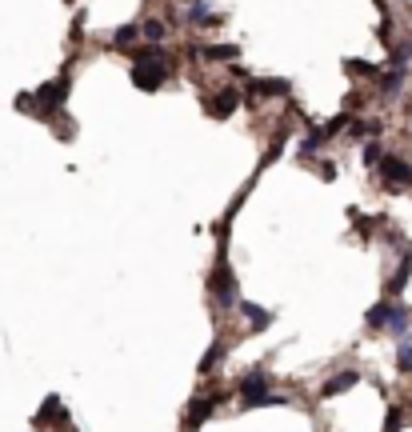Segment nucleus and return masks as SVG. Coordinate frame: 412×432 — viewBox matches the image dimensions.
Instances as JSON below:
<instances>
[{"label": "nucleus", "mask_w": 412, "mask_h": 432, "mask_svg": "<svg viewBox=\"0 0 412 432\" xmlns=\"http://www.w3.org/2000/svg\"><path fill=\"white\" fill-rule=\"evenodd\" d=\"M400 424H404V413H400V408H388V416H384V432H400Z\"/></svg>", "instance_id": "obj_25"}, {"label": "nucleus", "mask_w": 412, "mask_h": 432, "mask_svg": "<svg viewBox=\"0 0 412 432\" xmlns=\"http://www.w3.org/2000/svg\"><path fill=\"white\" fill-rule=\"evenodd\" d=\"M240 312H244V317L253 320V328H264V324L272 320V312H269V308H256V304H248V301H240Z\"/></svg>", "instance_id": "obj_15"}, {"label": "nucleus", "mask_w": 412, "mask_h": 432, "mask_svg": "<svg viewBox=\"0 0 412 432\" xmlns=\"http://www.w3.org/2000/svg\"><path fill=\"white\" fill-rule=\"evenodd\" d=\"M324 141H328V136H324V128L308 132V136L301 141V157H312V152H320V148H324Z\"/></svg>", "instance_id": "obj_17"}, {"label": "nucleus", "mask_w": 412, "mask_h": 432, "mask_svg": "<svg viewBox=\"0 0 412 432\" xmlns=\"http://www.w3.org/2000/svg\"><path fill=\"white\" fill-rule=\"evenodd\" d=\"M141 32H144L141 24H120V29L112 32V45H116V48H128L136 36H141Z\"/></svg>", "instance_id": "obj_16"}, {"label": "nucleus", "mask_w": 412, "mask_h": 432, "mask_svg": "<svg viewBox=\"0 0 412 432\" xmlns=\"http://www.w3.org/2000/svg\"><path fill=\"white\" fill-rule=\"evenodd\" d=\"M237 104H240L237 88H221L216 96H208V116H212V120H228V116L237 112Z\"/></svg>", "instance_id": "obj_5"}, {"label": "nucleus", "mask_w": 412, "mask_h": 432, "mask_svg": "<svg viewBox=\"0 0 412 432\" xmlns=\"http://www.w3.org/2000/svg\"><path fill=\"white\" fill-rule=\"evenodd\" d=\"M381 160H384L381 144H365V164L368 168H381Z\"/></svg>", "instance_id": "obj_22"}, {"label": "nucleus", "mask_w": 412, "mask_h": 432, "mask_svg": "<svg viewBox=\"0 0 412 432\" xmlns=\"http://www.w3.org/2000/svg\"><path fill=\"white\" fill-rule=\"evenodd\" d=\"M68 4H72V0H68Z\"/></svg>", "instance_id": "obj_29"}, {"label": "nucleus", "mask_w": 412, "mask_h": 432, "mask_svg": "<svg viewBox=\"0 0 412 432\" xmlns=\"http://www.w3.org/2000/svg\"><path fill=\"white\" fill-rule=\"evenodd\" d=\"M237 392L240 400L248 404V408H256V404H285V397H272V381L264 368H253V372H244L237 381Z\"/></svg>", "instance_id": "obj_2"}, {"label": "nucleus", "mask_w": 412, "mask_h": 432, "mask_svg": "<svg viewBox=\"0 0 412 432\" xmlns=\"http://www.w3.org/2000/svg\"><path fill=\"white\" fill-rule=\"evenodd\" d=\"M52 128H56V136H61V141H72V136H77V125H72L64 112L56 116V120H52Z\"/></svg>", "instance_id": "obj_19"}, {"label": "nucleus", "mask_w": 412, "mask_h": 432, "mask_svg": "<svg viewBox=\"0 0 412 432\" xmlns=\"http://www.w3.org/2000/svg\"><path fill=\"white\" fill-rule=\"evenodd\" d=\"M144 36H148V40H164V24H160V20H148V24H144Z\"/></svg>", "instance_id": "obj_27"}, {"label": "nucleus", "mask_w": 412, "mask_h": 432, "mask_svg": "<svg viewBox=\"0 0 412 432\" xmlns=\"http://www.w3.org/2000/svg\"><path fill=\"white\" fill-rule=\"evenodd\" d=\"M400 84H404V68H393V72H384L381 77V93L393 96V93H400Z\"/></svg>", "instance_id": "obj_18"}, {"label": "nucleus", "mask_w": 412, "mask_h": 432, "mask_svg": "<svg viewBox=\"0 0 412 432\" xmlns=\"http://www.w3.org/2000/svg\"><path fill=\"white\" fill-rule=\"evenodd\" d=\"M388 317H393V301H381L372 312L365 317V324L372 328V333H381V328H388Z\"/></svg>", "instance_id": "obj_12"}, {"label": "nucleus", "mask_w": 412, "mask_h": 432, "mask_svg": "<svg viewBox=\"0 0 412 432\" xmlns=\"http://www.w3.org/2000/svg\"><path fill=\"white\" fill-rule=\"evenodd\" d=\"M168 77V61H164V52L157 45L148 48H136V61H132V84L141 88V93H157L160 84Z\"/></svg>", "instance_id": "obj_1"}, {"label": "nucleus", "mask_w": 412, "mask_h": 432, "mask_svg": "<svg viewBox=\"0 0 412 432\" xmlns=\"http://www.w3.org/2000/svg\"><path fill=\"white\" fill-rule=\"evenodd\" d=\"M52 420H64V404H61V397H48V400H45V408L36 413V429H48Z\"/></svg>", "instance_id": "obj_11"}, {"label": "nucleus", "mask_w": 412, "mask_h": 432, "mask_svg": "<svg viewBox=\"0 0 412 432\" xmlns=\"http://www.w3.org/2000/svg\"><path fill=\"white\" fill-rule=\"evenodd\" d=\"M409 276H412V253L404 248V253H400V264H397V276L388 280V296H397L400 288L409 285Z\"/></svg>", "instance_id": "obj_9"}, {"label": "nucleus", "mask_w": 412, "mask_h": 432, "mask_svg": "<svg viewBox=\"0 0 412 432\" xmlns=\"http://www.w3.org/2000/svg\"><path fill=\"white\" fill-rule=\"evenodd\" d=\"M208 288H212L216 304H224V308H228V304H240V301H237V276H232L228 260H224V248H221V260H216V272H212Z\"/></svg>", "instance_id": "obj_3"}, {"label": "nucleus", "mask_w": 412, "mask_h": 432, "mask_svg": "<svg viewBox=\"0 0 412 432\" xmlns=\"http://www.w3.org/2000/svg\"><path fill=\"white\" fill-rule=\"evenodd\" d=\"M200 56L205 61H237L240 48L237 45H212V48H200Z\"/></svg>", "instance_id": "obj_14"}, {"label": "nucleus", "mask_w": 412, "mask_h": 432, "mask_svg": "<svg viewBox=\"0 0 412 432\" xmlns=\"http://www.w3.org/2000/svg\"><path fill=\"white\" fill-rule=\"evenodd\" d=\"M16 109L29 112V116H36V93H20V96H16Z\"/></svg>", "instance_id": "obj_23"}, {"label": "nucleus", "mask_w": 412, "mask_h": 432, "mask_svg": "<svg viewBox=\"0 0 412 432\" xmlns=\"http://www.w3.org/2000/svg\"><path fill=\"white\" fill-rule=\"evenodd\" d=\"M356 381H360V372H356V368H349V372H336L333 381L320 384V397H324V400H328V397H340V392H349Z\"/></svg>", "instance_id": "obj_7"}, {"label": "nucleus", "mask_w": 412, "mask_h": 432, "mask_svg": "<svg viewBox=\"0 0 412 432\" xmlns=\"http://www.w3.org/2000/svg\"><path fill=\"white\" fill-rule=\"evenodd\" d=\"M221 344H212V349H208V356H205V360H200V372H212V368H216V360H221Z\"/></svg>", "instance_id": "obj_26"}, {"label": "nucleus", "mask_w": 412, "mask_h": 432, "mask_svg": "<svg viewBox=\"0 0 412 432\" xmlns=\"http://www.w3.org/2000/svg\"><path fill=\"white\" fill-rule=\"evenodd\" d=\"M248 93L253 96H288L292 93V84H288V80H253Z\"/></svg>", "instance_id": "obj_8"}, {"label": "nucleus", "mask_w": 412, "mask_h": 432, "mask_svg": "<svg viewBox=\"0 0 412 432\" xmlns=\"http://www.w3.org/2000/svg\"><path fill=\"white\" fill-rule=\"evenodd\" d=\"M221 400H224V392H205V397L192 400V404H189V416H184V420H189V429H196V424H200V420H205V416L212 413Z\"/></svg>", "instance_id": "obj_6"}, {"label": "nucleus", "mask_w": 412, "mask_h": 432, "mask_svg": "<svg viewBox=\"0 0 412 432\" xmlns=\"http://www.w3.org/2000/svg\"><path fill=\"white\" fill-rule=\"evenodd\" d=\"M320 176H324V180H336V164H333V160H324V164H320Z\"/></svg>", "instance_id": "obj_28"}, {"label": "nucleus", "mask_w": 412, "mask_h": 432, "mask_svg": "<svg viewBox=\"0 0 412 432\" xmlns=\"http://www.w3.org/2000/svg\"><path fill=\"white\" fill-rule=\"evenodd\" d=\"M344 68H349V72H360V77H377V64L356 61V56H349V61H344Z\"/></svg>", "instance_id": "obj_20"}, {"label": "nucleus", "mask_w": 412, "mask_h": 432, "mask_svg": "<svg viewBox=\"0 0 412 432\" xmlns=\"http://www.w3.org/2000/svg\"><path fill=\"white\" fill-rule=\"evenodd\" d=\"M397 368H400V372H412V344H409V340H400V352H397Z\"/></svg>", "instance_id": "obj_21"}, {"label": "nucleus", "mask_w": 412, "mask_h": 432, "mask_svg": "<svg viewBox=\"0 0 412 432\" xmlns=\"http://www.w3.org/2000/svg\"><path fill=\"white\" fill-rule=\"evenodd\" d=\"M372 132H377L372 120H352V125H349V136H372Z\"/></svg>", "instance_id": "obj_24"}, {"label": "nucleus", "mask_w": 412, "mask_h": 432, "mask_svg": "<svg viewBox=\"0 0 412 432\" xmlns=\"http://www.w3.org/2000/svg\"><path fill=\"white\" fill-rule=\"evenodd\" d=\"M409 324H412L409 308H404V304H397V301H393V317H388V333H393V336H400V340H404V336H409Z\"/></svg>", "instance_id": "obj_10"}, {"label": "nucleus", "mask_w": 412, "mask_h": 432, "mask_svg": "<svg viewBox=\"0 0 412 432\" xmlns=\"http://www.w3.org/2000/svg\"><path fill=\"white\" fill-rule=\"evenodd\" d=\"M189 20H192V24H205V29H208V24H221V16L212 13V8H208L205 0H192V8H189Z\"/></svg>", "instance_id": "obj_13"}, {"label": "nucleus", "mask_w": 412, "mask_h": 432, "mask_svg": "<svg viewBox=\"0 0 412 432\" xmlns=\"http://www.w3.org/2000/svg\"><path fill=\"white\" fill-rule=\"evenodd\" d=\"M381 184L388 192H404L412 189V164L400 157H384L381 160Z\"/></svg>", "instance_id": "obj_4"}]
</instances>
